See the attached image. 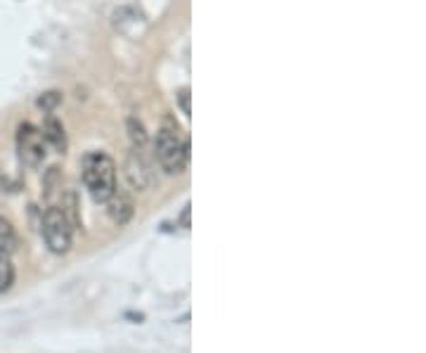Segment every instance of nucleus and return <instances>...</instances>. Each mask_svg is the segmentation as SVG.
Segmentation results:
<instances>
[{
  "label": "nucleus",
  "mask_w": 426,
  "mask_h": 353,
  "mask_svg": "<svg viewBox=\"0 0 426 353\" xmlns=\"http://www.w3.org/2000/svg\"><path fill=\"white\" fill-rule=\"evenodd\" d=\"M83 183L95 202L105 204L116 190V164L105 152H90L83 159Z\"/></svg>",
  "instance_id": "obj_1"
},
{
  "label": "nucleus",
  "mask_w": 426,
  "mask_h": 353,
  "mask_svg": "<svg viewBox=\"0 0 426 353\" xmlns=\"http://www.w3.org/2000/svg\"><path fill=\"white\" fill-rule=\"evenodd\" d=\"M154 150H157V159L166 173H182V168H185L189 159V147L185 140H180V135L175 131L161 128L157 133Z\"/></svg>",
  "instance_id": "obj_2"
},
{
  "label": "nucleus",
  "mask_w": 426,
  "mask_h": 353,
  "mask_svg": "<svg viewBox=\"0 0 426 353\" xmlns=\"http://www.w3.org/2000/svg\"><path fill=\"white\" fill-rule=\"evenodd\" d=\"M71 220L64 213V209L50 207L43 216V240L53 254H67L71 249Z\"/></svg>",
  "instance_id": "obj_3"
},
{
  "label": "nucleus",
  "mask_w": 426,
  "mask_h": 353,
  "mask_svg": "<svg viewBox=\"0 0 426 353\" xmlns=\"http://www.w3.org/2000/svg\"><path fill=\"white\" fill-rule=\"evenodd\" d=\"M17 150L19 159L31 168L46 159V138L33 123H21L17 128Z\"/></svg>",
  "instance_id": "obj_4"
},
{
  "label": "nucleus",
  "mask_w": 426,
  "mask_h": 353,
  "mask_svg": "<svg viewBox=\"0 0 426 353\" xmlns=\"http://www.w3.org/2000/svg\"><path fill=\"white\" fill-rule=\"evenodd\" d=\"M107 204V211H109V218L114 220L116 225H126L130 218H133V200H130V195L126 190H119L116 188L112 197L105 202Z\"/></svg>",
  "instance_id": "obj_5"
},
{
  "label": "nucleus",
  "mask_w": 426,
  "mask_h": 353,
  "mask_svg": "<svg viewBox=\"0 0 426 353\" xmlns=\"http://www.w3.org/2000/svg\"><path fill=\"white\" fill-rule=\"evenodd\" d=\"M126 178L135 190H147L152 185V171L147 166V161L142 159L140 152H133L126 161Z\"/></svg>",
  "instance_id": "obj_6"
},
{
  "label": "nucleus",
  "mask_w": 426,
  "mask_h": 353,
  "mask_svg": "<svg viewBox=\"0 0 426 353\" xmlns=\"http://www.w3.org/2000/svg\"><path fill=\"white\" fill-rule=\"evenodd\" d=\"M41 133H43V138H46V143L53 145L57 152L67 150V133H64V126H62L60 119H55V116H48L46 126H43Z\"/></svg>",
  "instance_id": "obj_7"
},
{
  "label": "nucleus",
  "mask_w": 426,
  "mask_h": 353,
  "mask_svg": "<svg viewBox=\"0 0 426 353\" xmlns=\"http://www.w3.org/2000/svg\"><path fill=\"white\" fill-rule=\"evenodd\" d=\"M17 249V230L7 218L0 216V252L12 254Z\"/></svg>",
  "instance_id": "obj_8"
},
{
  "label": "nucleus",
  "mask_w": 426,
  "mask_h": 353,
  "mask_svg": "<svg viewBox=\"0 0 426 353\" xmlns=\"http://www.w3.org/2000/svg\"><path fill=\"white\" fill-rule=\"evenodd\" d=\"M14 285V266H12V254L0 252V294L7 292Z\"/></svg>",
  "instance_id": "obj_9"
},
{
  "label": "nucleus",
  "mask_w": 426,
  "mask_h": 353,
  "mask_svg": "<svg viewBox=\"0 0 426 353\" xmlns=\"http://www.w3.org/2000/svg\"><path fill=\"white\" fill-rule=\"evenodd\" d=\"M128 138H130V143H133L135 150H142V147L147 145V131L142 126V121H137V119H128Z\"/></svg>",
  "instance_id": "obj_10"
},
{
  "label": "nucleus",
  "mask_w": 426,
  "mask_h": 353,
  "mask_svg": "<svg viewBox=\"0 0 426 353\" xmlns=\"http://www.w3.org/2000/svg\"><path fill=\"white\" fill-rule=\"evenodd\" d=\"M60 102H62V93L48 91V93H43L41 98H38V107L43 109V112H55Z\"/></svg>",
  "instance_id": "obj_11"
},
{
  "label": "nucleus",
  "mask_w": 426,
  "mask_h": 353,
  "mask_svg": "<svg viewBox=\"0 0 426 353\" xmlns=\"http://www.w3.org/2000/svg\"><path fill=\"white\" fill-rule=\"evenodd\" d=\"M180 107H182V112L189 116V93L187 91L180 93Z\"/></svg>",
  "instance_id": "obj_12"
},
{
  "label": "nucleus",
  "mask_w": 426,
  "mask_h": 353,
  "mask_svg": "<svg viewBox=\"0 0 426 353\" xmlns=\"http://www.w3.org/2000/svg\"><path fill=\"white\" fill-rule=\"evenodd\" d=\"M182 225L189 227V207H185V213H182Z\"/></svg>",
  "instance_id": "obj_13"
}]
</instances>
